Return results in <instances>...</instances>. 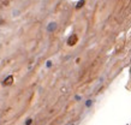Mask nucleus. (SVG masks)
I'll list each match as a JSON object with an SVG mask.
<instances>
[{"mask_svg":"<svg viewBox=\"0 0 131 125\" xmlns=\"http://www.w3.org/2000/svg\"><path fill=\"white\" fill-rule=\"evenodd\" d=\"M77 42H78V36H77L76 34H72V35L67 39V45H69V46H75Z\"/></svg>","mask_w":131,"mask_h":125,"instance_id":"nucleus-1","label":"nucleus"},{"mask_svg":"<svg viewBox=\"0 0 131 125\" xmlns=\"http://www.w3.org/2000/svg\"><path fill=\"white\" fill-rule=\"evenodd\" d=\"M55 29H57V23H54V22L49 23V25L47 27V30H48V31H51V33H52V31H54Z\"/></svg>","mask_w":131,"mask_h":125,"instance_id":"nucleus-2","label":"nucleus"},{"mask_svg":"<svg viewBox=\"0 0 131 125\" xmlns=\"http://www.w3.org/2000/svg\"><path fill=\"white\" fill-rule=\"evenodd\" d=\"M12 82H13V77H12V76H9V77L4 81V85H11Z\"/></svg>","mask_w":131,"mask_h":125,"instance_id":"nucleus-3","label":"nucleus"},{"mask_svg":"<svg viewBox=\"0 0 131 125\" xmlns=\"http://www.w3.org/2000/svg\"><path fill=\"white\" fill-rule=\"evenodd\" d=\"M83 5H84V0H81V1H78V3H77V5H76V9H81Z\"/></svg>","mask_w":131,"mask_h":125,"instance_id":"nucleus-4","label":"nucleus"},{"mask_svg":"<svg viewBox=\"0 0 131 125\" xmlns=\"http://www.w3.org/2000/svg\"><path fill=\"white\" fill-rule=\"evenodd\" d=\"M31 121H33L31 119H27V121H25V125H30V124H31Z\"/></svg>","mask_w":131,"mask_h":125,"instance_id":"nucleus-5","label":"nucleus"},{"mask_svg":"<svg viewBox=\"0 0 131 125\" xmlns=\"http://www.w3.org/2000/svg\"><path fill=\"white\" fill-rule=\"evenodd\" d=\"M51 65H52V61H47V66H48V67H49V66H51Z\"/></svg>","mask_w":131,"mask_h":125,"instance_id":"nucleus-6","label":"nucleus"},{"mask_svg":"<svg viewBox=\"0 0 131 125\" xmlns=\"http://www.w3.org/2000/svg\"><path fill=\"white\" fill-rule=\"evenodd\" d=\"M90 105H91V101H90V100H89V101H88V102H87V106H88V107H89V106H90Z\"/></svg>","mask_w":131,"mask_h":125,"instance_id":"nucleus-7","label":"nucleus"}]
</instances>
